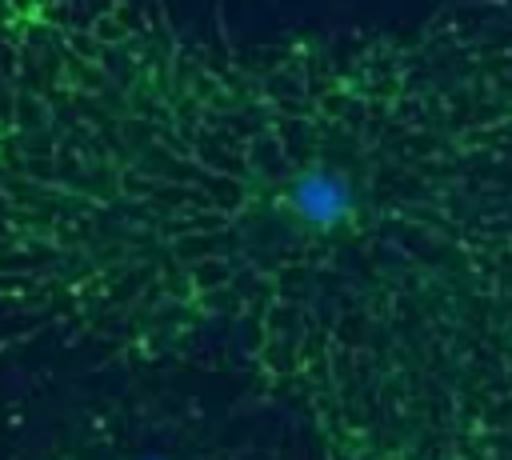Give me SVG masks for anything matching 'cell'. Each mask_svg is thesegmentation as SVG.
<instances>
[{
  "instance_id": "7a4b0ae2",
  "label": "cell",
  "mask_w": 512,
  "mask_h": 460,
  "mask_svg": "<svg viewBox=\"0 0 512 460\" xmlns=\"http://www.w3.org/2000/svg\"><path fill=\"white\" fill-rule=\"evenodd\" d=\"M176 376L136 372L68 404L16 460H316L260 396L196 392Z\"/></svg>"
},
{
  "instance_id": "6da1fadb",
  "label": "cell",
  "mask_w": 512,
  "mask_h": 460,
  "mask_svg": "<svg viewBox=\"0 0 512 460\" xmlns=\"http://www.w3.org/2000/svg\"><path fill=\"white\" fill-rule=\"evenodd\" d=\"M0 328L224 376L316 460H512V12L0 0Z\"/></svg>"
}]
</instances>
